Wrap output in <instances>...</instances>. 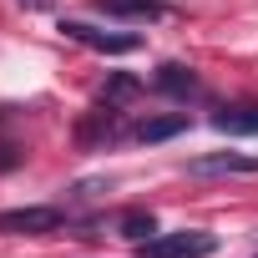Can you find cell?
<instances>
[{"instance_id":"cell-10","label":"cell","mask_w":258,"mask_h":258,"mask_svg":"<svg viewBox=\"0 0 258 258\" xmlns=\"http://www.w3.org/2000/svg\"><path fill=\"white\" fill-rule=\"evenodd\" d=\"M121 233L132 238V243H142V238H152V233H157V218H152V213H142V208H132V213L121 218Z\"/></svg>"},{"instance_id":"cell-6","label":"cell","mask_w":258,"mask_h":258,"mask_svg":"<svg viewBox=\"0 0 258 258\" xmlns=\"http://www.w3.org/2000/svg\"><path fill=\"white\" fill-rule=\"evenodd\" d=\"M213 126L228 137H258V106H223L213 116Z\"/></svg>"},{"instance_id":"cell-4","label":"cell","mask_w":258,"mask_h":258,"mask_svg":"<svg viewBox=\"0 0 258 258\" xmlns=\"http://www.w3.org/2000/svg\"><path fill=\"white\" fill-rule=\"evenodd\" d=\"M192 177H233V172H258V157H243V152H208V157H192L187 162Z\"/></svg>"},{"instance_id":"cell-5","label":"cell","mask_w":258,"mask_h":258,"mask_svg":"<svg viewBox=\"0 0 258 258\" xmlns=\"http://www.w3.org/2000/svg\"><path fill=\"white\" fill-rule=\"evenodd\" d=\"M177 132H187V111L147 116V121H137V126H132V137H137V142H167V137H177Z\"/></svg>"},{"instance_id":"cell-3","label":"cell","mask_w":258,"mask_h":258,"mask_svg":"<svg viewBox=\"0 0 258 258\" xmlns=\"http://www.w3.org/2000/svg\"><path fill=\"white\" fill-rule=\"evenodd\" d=\"M61 36H66V41H81V46H91V51H101V56H126V51H137V46H142L137 36L96 31V26H86V21H61Z\"/></svg>"},{"instance_id":"cell-9","label":"cell","mask_w":258,"mask_h":258,"mask_svg":"<svg viewBox=\"0 0 258 258\" xmlns=\"http://www.w3.org/2000/svg\"><path fill=\"white\" fill-rule=\"evenodd\" d=\"M137 91H142V81H137V76H111V81L101 86V101H106V106H116V101H132Z\"/></svg>"},{"instance_id":"cell-12","label":"cell","mask_w":258,"mask_h":258,"mask_svg":"<svg viewBox=\"0 0 258 258\" xmlns=\"http://www.w3.org/2000/svg\"><path fill=\"white\" fill-rule=\"evenodd\" d=\"M21 6H26V11H46V6H51V0H21Z\"/></svg>"},{"instance_id":"cell-2","label":"cell","mask_w":258,"mask_h":258,"mask_svg":"<svg viewBox=\"0 0 258 258\" xmlns=\"http://www.w3.org/2000/svg\"><path fill=\"white\" fill-rule=\"evenodd\" d=\"M66 223V208L36 203V208H6L0 213V233H56Z\"/></svg>"},{"instance_id":"cell-11","label":"cell","mask_w":258,"mask_h":258,"mask_svg":"<svg viewBox=\"0 0 258 258\" xmlns=\"http://www.w3.org/2000/svg\"><path fill=\"white\" fill-rule=\"evenodd\" d=\"M16 162H21V152H16V147H11V142H0V172H11V167H16Z\"/></svg>"},{"instance_id":"cell-8","label":"cell","mask_w":258,"mask_h":258,"mask_svg":"<svg viewBox=\"0 0 258 258\" xmlns=\"http://www.w3.org/2000/svg\"><path fill=\"white\" fill-rule=\"evenodd\" d=\"M157 91H167V96H192V91H198V76H192L187 66L167 61V66L157 71Z\"/></svg>"},{"instance_id":"cell-7","label":"cell","mask_w":258,"mask_h":258,"mask_svg":"<svg viewBox=\"0 0 258 258\" xmlns=\"http://www.w3.org/2000/svg\"><path fill=\"white\" fill-rule=\"evenodd\" d=\"M101 16H116V21H157L162 6L157 0H96Z\"/></svg>"},{"instance_id":"cell-1","label":"cell","mask_w":258,"mask_h":258,"mask_svg":"<svg viewBox=\"0 0 258 258\" xmlns=\"http://www.w3.org/2000/svg\"><path fill=\"white\" fill-rule=\"evenodd\" d=\"M213 248H218V238H213V233H198V228H187V233L142 238V243H137V258H208Z\"/></svg>"}]
</instances>
